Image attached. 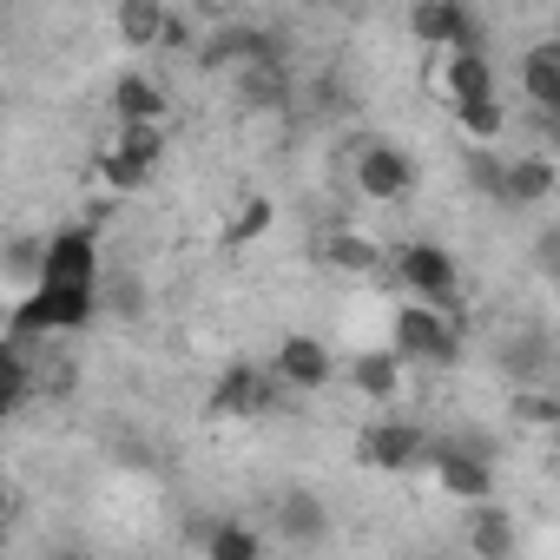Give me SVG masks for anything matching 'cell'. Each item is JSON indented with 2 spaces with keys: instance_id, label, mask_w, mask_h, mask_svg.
Masks as SVG:
<instances>
[{
  "instance_id": "obj_1",
  "label": "cell",
  "mask_w": 560,
  "mask_h": 560,
  "mask_svg": "<svg viewBox=\"0 0 560 560\" xmlns=\"http://www.w3.org/2000/svg\"><path fill=\"white\" fill-rule=\"evenodd\" d=\"M100 317V284H54V277H34V291L8 311V330L21 343L60 337V330H86Z\"/></svg>"
},
{
  "instance_id": "obj_2",
  "label": "cell",
  "mask_w": 560,
  "mask_h": 560,
  "mask_svg": "<svg viewBox=\"0 0 560 560\" xmlns=\"http://www.w3.org/2000/svg\"><path fill=\"white\" fill-rule=\"evenodd\" d=\"M389 350L402 363H455L462 357V311H435L429 298L396 304L389 317Z\"/></svg>"
},
{
  "instance_id": "obj_3",
  "label": "cell",
  "mask_w": 560,
  "mask_h": 560,
  "mask_svg": "<svg viewBox=\"0 0 560 560\" xmlns=\"http://www.w3.org/2000/svg\"><path fill=\"white\" fill-rule=\"evenodd\" d=\"M284 383H277V370H257V363H231L218 383H211V416L224 422H257L270 409H284Z\"/></svg>"
},
{
  "instance_id": "obj_4",
  "label": "cell",
  "mask_w": 560,
  "mask_h": 560,
  "mask_svg": "<svg viewBox=\"0 0 560 560\" xmlns=\"http://www.w3.org/2000/svg\"><path fill=\"white\" fill-rule=\"evenodd\" d=\"M422 468H435V481H442V494H455V501H488L494 494V468H488V448L481 442H429V455H422Z\"/></svg>"
},
{
  "instance_id": "obj_5",
  "label": "cell",
  "mask_w": 560,
  "mask_h": 560,
  "mask_svg": "<svg viewBox=\"0 0 560 560\" xmlns=\"http://www.w3.org/2000/svg\"><path fill=\"white\" fill-rule=\"evenodd\" d=\"M396 284L409 298H429L435 311H462L455 304V257L442 244H429V237H416V244L396 250Z\"/></svg>"
},
{
  "instance_id": "obj_6",
  "label": "cell",
  "mask_w": 560,
  "mask_h": 560,
  "mask_svg": "<svg viewBox=\"0 0 560 560\" xmlns=\"http://www.w3.org/2000/svg\"><path fill=\"white\" fill-rule=\"evenodd\" d=\"M357 191L370 205H402L416 191V159L402 145H383V139L357 145Z\"/></svg>"
},
{
  "instance_id": "obj_7",
  "label": "cell",
  "mask_w": 560,
  "mask_h": 560,
  "mask_svg": "<svg viewBox=\"0 0 560 560\" xmlns=\"http://www.w3.org/2000/svg\"><path fill=\"white\" fill-rule=\"evenodd\" d=\"M409 34L422 47H442V54L481 47V14L468 8V0H416V8H409Z\"/></svg>"
},
{
  "instance_id": "obj_8",
  "label": "cell",
  "mask_w": 560,
  "mask_h": 560,
  "mask_svg": "<svg viewBox=\"0 0 560 560\" xmlns=\"http://www.w3.org/2000/svg\"><path fill=\"white\" fill-rule=\"evenodd\" d=\"M422 455H429V435L416 422H370L357 435V462L376 475H409V468H422Z\"/></svg>"
},
{
  "instance_id": "obj_9",
  "label": "cell",
  "mask_w": 560,
  "mask_h": 560,
  "mask_svg": "<svg viewBox=\"0 0 560 560\" xmlns=\"http://www.w3.org/2000/svg\"><path fill=\"white\" fill-rule=\"evenodd\" d=\"M40 277H54V284H100V237H93V224H67V231L40 237Z\"/></svg>"
},
{
  "instance_id": "obj_10",
  "label": "cell",
  "mask_w": 560,
  "mask_h": 560,
  "mask_svg": "<svg viewBox=\"0 0 560 560\" xmlns=\"http://www.w3.org/2000/svg\"><path fill=\"white\" fill-rule=\"evenodd\" d=\"M270 370H277V383L284 389H330V376H337V357H330V343L324 337H304V330H291L284 343H277V357H270Z\"/></svg>"
},
{
  "instance_id": "obj_11",
  "label": "cell",
  "mask_w": 560,
  "mask_h": 560,
  "mask_svg": "<svg viewBox=\"0 0 560 560\" xmlns=\"http://www.w3.org/2000/svg\"><path fill=\"white\" fill-rule=\"evenodd\" d=\"M231 80H237V106H244V113H277V106H291V60H284V54L244 60Z\"/></svg>"
},
{
  "instance_id": "obj_12",
  "label": "cell",
  "mask_w": 560,
  "mask_h": 560,
  "mask_svg": "<svg viewBox=\"0 0 560 560\" xmlns=\"http://www.w3.org/2000/svg\"><path fill=\"white\" fill-rule=\"evenodd\" d=\"M264 54H284V40H277L270 27H218V34L198 47V67H211V73H237L244 60H264Z\"/></svg>"
},
{
  "instance_id": "obj_13",
  "label": "cell",
  "mask_w": 560,
  "mask_h": 560,
  "mask_svg": "<svg viewBox=\"0 0 560 560\" xmlns=\"http://www.w3.org/2000/svg\"><path fill=\"white\" fill-rule=\"evenodd\" d=\"M553 159L547 152H521V159H501V205H547L553 198Z\"/></svg>"
},
{
  "instance_id": "obj_14",
  "label": "cell",
  "mask_w": 560,
  "mask_h": 560,
  "mask_svg": "<svg viewBox=\"0 0 560 560\" xmlns=\"http://www.w3.org/2000/svg\"><path fill=\"white\" fill-rule=\"evenodd\" d=\"M442 93H448V106H455V100H488V93H494V60H488L481 47L442 54Z\"/></svg>"
},
{
  "instance_id": "obj_15",
  "label": "cell",
  "mask_w": 560,
  "mask_h": 560,
  "mask_svg": "<svg viewBox=\"0 0 560 560\" xmlns=\"http://www.w3.org/2000/svg\"><path fill=\"white\" fill-rule=\"evenodd\" d=\"M113 113H119V126H165L172 100H165V86H159V80L126 73V80H113Z\"/></svg>"
},
{
  "instance_id": "obj_16",
  "label": "cell",
  "mask_w": 560,
  "mask_h": 560,
  "mask_svg": "<svg viewBox=\"0 0 560 560\" xmlns=\"http://www.w3.org/2000/svg\"><path fill=\"white\" fill-rule=\"evenodd\" d=\"M402 357L396 350H363V357H350V389L363 396V402H396L402 396Z\"/></svg>"
},
{
  "instance_id": "obj_17",
  "label": "cell",
  "mask_w": 560,
  "mask_h": 560,
  "mask_svg": "<svg viewBox=\"0 0 560 560\" xmlns=\"http://www.w3.org/2000/svg\"><path fill=\"white\" fill-rule=\"evenodd\" d=\"M521 93H527L534 113H560V47L553 40L521 54Z\"/></svg>"
},
{
  "instance_id": "obj_18",
  "label": "cell",
  "mask_w": 560,
  "mask_h": 560,
  "mask_svg": "<svg viewBox=\"0 0 560 560\" xmlns=\"http://www.w3.org/2000/svg\"><path fill=\"white\" fill-rule=\"evenodd\" d=\"M324 264H330V270H350V277H370V270L383 264V250H376V237H363V231H330V237H324Z\"/></svg>"
},
{
  "instance_id": "obj_19",
  "label": "cell",
  "mask_w": 560,
  "mask_h": 560,
  "mask_svg": "<svg viewBox=\"0 0 560 560\" xmlns=\"http://www.w3.org/2000/svg\"><path fill=\"white\" fill-rule=\"evenodd\" d=\"M455 132L475 139V145H488V139L508 132V106H501L494 93H488V100H455Z\"/></svg>"
},
{
  "instance_id": "obj_20",
  "label": "cell",
  "mask_w": 560,
  "mask_h": 560,
  "mask_svg": "<svg viewBox=\"0 0 560 560\" xmlns=\"http://www.w3.org/2000/svg\"><path fill=\"white\" fill-rule=\"evenodd\" d=\"M277 521H284V534H291V540H324V534H330L324 501H317V494H304V488L277 501Z\"/></svg>"
},
{
  "instance_id": "obj_21",
  "label": "cell",
  "mask_w": 560,
  "mask_h": 560,
  "mask_svg": "<svg viewBox=\"0 0 560 560\" xmlns=\"http://www.w3.org/2000/svg\"><path fill=\"white\" fill-rule=\"evenodd\" d=\"M93 178H100L106 191H145L152 165H145V159H132V152H119V145H106V152L93 159Z\"/></svg>"
},
{
  "instance_id": "obj_22",
  "label": "cell",
  "mask_w": 560,
  "mask_h": 560,
  "mask_svg": "<svg viewBox=\"0 0 560 560\" xmlns=\"http://www.w3.org/2000/svg\"><path fill=\"white\" fill-rule=\"evenodd\" d=\"M205 553L211 560H257L264 553V534L244 527V521H218V527H205Z\"/></svg>"
},
{
  "instance_id": "obj_23",
  "label": "cell",
  "mask_w": 560,
  "mask_h": 560,
  "mask_svg": "<svg viewBox=\"0 0 560 560\" xmlns=\"http://www.w3.org/2000/svg\"><path fill=\"white\" fill-rule=\"evenodd\" d=\"M113 27H119V40H126V47H152V40H159V27H165V8H159V0H119Z\"/></svg>"
},
{
  "instance_id": "obj_24",
  "label": "cell",
  "mask_w": 560,
  "mask_h": 560,
  "mask_svg": "<svg viewBox=\"0 0 560 560\" xmlns=\"http://www.w3.org/2000/svg\"><path fill=\"white\" fill-rule=\"evenodd\" d=\"M468 547H475L481 560H508V553H514V521H508L501 508H481L475 527H468Z\"/></svg>"
},
{
  "instance_id": "obj_25",
  "label": "cell",
  "mask_w": 560,
  "mask_h": 560,
  "mask_svg": "<svg viewBox=\"0 0 560 560\" xmlns=\"http://www.w3.org/2000/svg\"><path fill=\"white\" fill-rule=\"evenodd\" d=\"M270 218H277V211H270V198H250V205H244V211H237V218L224 224V244H231V250L257 244V237L270 231Z\"/></svg>"
},
{
  "instance_id": "obj_26",
  "label": "cell",
  "mask_w": 560,
  "mask_h": 560,
  "mask_svg": "<svg viewBox=\"0 0 560 560\" xmlns=\"http://www.w3.org/2000/svg\"><path fill=\"white\" fill-rule=\"evenodd\" d=\"M508 416L527 422V429H560V402H553L547 389H521V396L508 402Z\"/></svg>"
},
{
  "instance_id": "obj_27",
  "label": "cell",
  "mask_w": 560,
  "mask_h": 560,
  "mask_svg": "<svg viewBox=\"0 0 560 560\" xmlns=\"http://www.w3.org/2000/svg\"><path fill=\"white\" fill-rule=\"evenodd\" d=\"M113 145L132 152V159H145V165H159V152H165V126H119Z\"/></svg>"
},
{
  "instance_id": "obj_28",
  "label": "cell",
  "mask_w": 560,
  "mask_h": 560,
  "mask_svg": "<svg viewBox=\"0 0 560 560\" xmlns=\"http://www.w3.org/2000/svg\"><path fill=\"white\" fill-rule=\"evenodd\" d=\"M468 178H475V191L501 198V159H494L488 145H475V152H468Z\"/></svg>"
},
{
  "instance_id": "obj_29",
  "label": "cell",
  "mask_w": 560,
  "mask_h": 560,
  "mask_svg": "<svg viewBox=\"0 0 560 560\" xmlns=\"http://www.w3.org/2000/svg\"><path fill=\"white\" fill-rule=\"evenodd\" d=\"M8 270H14V277H27V284H34V277H40V237H21V244L8 250Z\"/></svg>"
},
{
  "instance_id": "obj_30",
  "label": "cell",
  "mask_w": 560,
  "mask_h": 560,
  "mask_svg": "<svg viewBox=\"0 0 560 560\" xmlns=\"http://www.w3.org/2000/svg\"><path fill=\"white\" fill-rule=\"evenodd\" d=\"M27 396H34V389H27V376H0V422H14Z\"/></svg>"
},
{
  "instance_id": "obj_31",
  "label": "cell",
  "mask_w": 560,
  "mask_h": 560,
  "mask_svg": "<svg viewBox=\"0 0 560 560\" xmlns=\"http://www.w3.org/2000/svg\"><path fill=\"white\" fill-rule=\"evenodd\" d=\"M152 47H165V54H191V21L165 14V27H159V40H152Z\"/></svg>"
},
{
  "instance_id": "obj_32",
  "label": "cell",
  "mask_w": 560,
  "mask_h": 560,
  "mask_svg": "<svg viewBox=\"0 0 560 560\" xmlns=\"http://www.w3.org/2000/svg\"><path fill=\"white\" fill-rule=\"evenodd\" d=\"M8 508H14V501H8V488H0V521H8Z\"/></svg>"
},
{
  "instance_id": "obj_33",
  "label": "cell",
  "mask_w": 560,
  "mask_h": 560,
  "mask_svg": "<svg viewBox=\"0 0 560 560\" xmlns=\"http://www.w3.org/2000/svg\"><path fill=\"white\" fill-rule=\"evenodd\" d=\"M198 8H231V0H198Z\"/></svg>"
},
{
  "instance_id": "obj_34",
  "label": "cell",
  "mask_w": 560,
  "mask_h": 560,
  "mask_svg": "<svg viewBox=\"0 0 560 560\" xmlns=\"http://www.w3.org/2000/svg\"><path fill=\"white\" fill-rule=\"evenodd\" d=\"M0 330H8V298H0Z\"/></svg>"
}]
</instances>
